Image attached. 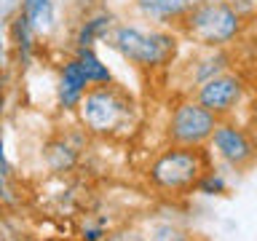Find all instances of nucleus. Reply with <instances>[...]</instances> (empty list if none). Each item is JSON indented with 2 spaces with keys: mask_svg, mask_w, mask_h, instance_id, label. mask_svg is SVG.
Segmentation results:
<instances>
[{
  "mask_svg": "<svg viewBox=\"0 0 257 241\" xmlns=\"http://www.w3.org/2000/svg\"><path fill=\"white\" fill-rule=\"evenodd\" d=\"M110 22H112L110 16H96V19L86 22L83 30H80V35H78V46H91L94 38H99L102 32L110 27Z\"/></svg>",
  "mask_w": 257,
  "mask_h": 241,
  "instance_id": "14",
  "label": "nucleus"
},
{
  "mask_svg": "<svg viewBox=\"0 0 257 241\" xmlns=\"http://www.w3.org/2000/svg\"><path fill=\"white\" fill-rule=\"evenodd\" d=\"M209 166V153L204 148H185V145H174V148L164 150L153 161L150 166V182L158 190L166 193H185L193 190L201 174Z\"/></svg>",
  "mask_w": 257,
  "mask_h": 241,
  "instance_id": "1",
  "label": "nucleus"
},
{
  "mask_svg": "<svg viewBox=\"0 0 257 241\" xmlns=\"http://www.w3.org/2000/svg\"><path fill=\"white\" fill-rule=\"evenodd\" d=\"M145 241H190V238L182 228H177L172 222H153L148 228Z\"/></svg>",
  "mask_w": 257,
  "mask_h": 241,
  "instance_id": "13",
  "label": "nucleus"
},
{
  "mask_svg": "<svg viewBox=\"0 0 257 241\" xmlns=\"http://www.w3.org/2000/svg\"><path fill=\"white\" fill-rule=\"evenodd\" d=\"M0 112H3V83H0Z\"/></svg>",
  "mask_w": 257,
  "mask_h": 241,
  "instance_id": "20",
  "label": "nucleus"
},
{
  "mask_svg": "<svg viewBox=\"0 0 257 241\" xmlns=\"http://www.w3.org/2000/svg\"><path fill=\"white\" fill-rule=\"evenodd\" d=\"M0 174H3V172H0ZM0 196L6 198V188H3V177H0Z\"/></svg>",
  "mask_w": 257,
  "mask_h": 241,
  "instance_id": "19",
  "label": "nucleus"
},
{
  "mask_svg": "<svg viewBox=\"0 0 257 241\" xmlns=\"http://www.w3.org/2000/svg\"><path fill=\"white\" fill-rule=\"evenodd\" d=\"M22 14L30 19V27H38V30L48 27L51 19H54L51 0H24V11Z\"/></svg>",
  "mask_w": 257,
  "mask_h": 241,
  "instance_id": "11",
  "label": "nucleus"
},
{
  "mask_svg": "<svg viewBox=\"0 0 257 241\" xmlns=\"http://www.w3.org/2000/svg\"><path fill=\"white\" fill-rule=\"evenodd\" d=\"M204 0H140V8L156 19H185Z\"/></svg>",
  "mask_w": 257,
  "mask_h": 241,
  "instance_id": "9",
  "label": "nucleus"
},
{
  "mask_svg": "<svg viewBox=\"0 0 257 241\" xmlns=\"http://www.w3.org/2000/svg\"><path fill=\"white\" fill-rule=\"evenodd\" d=\"M104 241H145V236L137 230H118V233H112V236H107Z\"/></svg>",
  "mask_w": 257,
  "mask_h": 241,
  "instance_id": "16",
  "label": "nucleus"
},
{
  "mask_svg": "<svg viewBox=\"0 0 257 241\" xmlns=\"http://www.w3.org/2000/svg\"><path fill=\"white\" fill-rule=\"evenodd\" d=\"M83 238H86V241H102V230H99V228H91V230L83 233Z\"/></svg>",
  "mask_w": 257,
  "mask_h": 241,
  "instance_id": "17",
  "label": "nucleus"
},
{
  "mask_svg": "<svg viewBox=\"0 0 257 241\" xmlns=\"http://www.w3.org/2000/svg\"><path fill=\"white\" fill-rule=\"evenodd\" d=\"M241 96H244V80L238 75H230V72L212 75L198 86V104L206 107L209 112H214L220 120L236 110Z\"/></svg>",
  "mask_w": 257,
  "mask_h": 241,
  "instance_id": "7",
  "label": "nucleus"
},
{
  "mask_svg": "<svg viewBox=\"0 0 257 241\" xmlns=\"http://www.w3.org/2000/svg\"><path fill=\"white\" fill-rule=\"evenodd\" d=\"M196 190L206 193V196H220V193L228 190V185H225V180L214 172V169H206V172L201 174V180L196 182Z\"/></svg>",
  "mask_w": 257,
  "mask_h": 241,
  "instance_id": "15",
  "label": "nucleus"
},
{
  "mask_svg": "<svg viewBox=\"0 0 257 241\" xmlns=\"http://www.w3.org/2000/svg\"><path fill=\"white\" fill-rule=\"evenodd\" d=\"M128 110H132V102L118 88L104 83L91 88L86 96H80V118L96 134H107L112 129L123 126V120L128 118Z\"/></svg>",
  "mask_w": 257,
  "mask_h": 241,
  "instance_id": "3",
  "label": "nucleus"
},
{
  "mask_svg": "<svg viewBox=\"0 0 257 241\" xmlns=\"http://www.w3.org/2000/svg\"><path fill=\"white\" fill-rule=\"evenodd\" d=\"M209 142H212L214 156H220L233 169H246L249 164L257 161V145L252 134L238 124H233V120H217Z\"/></svg>",
  "mask_w": 257,
  "mask_h": 241,
  "instance_id": "6",
  "label": "nucleus"
},
{
  "mask_svg": "<svg viewBox=\"0 0 257 241\" xmlns=\"http://www.w3.org/2000/svg\"><path fill=\"white\" fill-rule=\"evenodd\" d=\"M252 140L257 145V112H254V118H252Z\"/></svg>",
  "mask_w": 257,
  "mask_h": 241,
  "instance_id": "18",
  "label": "nucleus"
},
{
  "mask_svg": "<svg viewBox=\"0 0 257 241\" xmlns=\"http://www.w3.org/2000/svg\"><path fill=\"white\" fill-rule=\"evenodd\" d=\"M11 32H14L16 48H19V56L27 62V59H30V51H32V27H30V19H27V16H24V14L16 16Z\"/></svg>",
  "mask_w": 257,
  "mask_h": 241,
  "instance_id": "12",
  "label": "nucleus"
},
{
  "mask_svg": "<svg viewBox=\"0 0 257 241\" xmlns=\"http://www.w3.org/2000/svg\"><path fill=\"white\" fill-rule=\"evenodd\" d=\"M112 46L118 48L126 59H132L145 67L164 64L174 54V38L161 35V32H142L137 27H118L112 32Z\"/></svg>",
  "mask_w": 257,
  "mask_h": 241,
  "instance_id": "4",
  "label": "nucleus"
},
{
  "mask_svg": "<svg viewBox=\"0 0 257 241\" xmlns=\"http://www.w3.org/2000/svg\"><path fill=\"white\" fill-rule=\"evenodd\" d=\"M78 64H80V70H83L88 83H96V86L110 83V70L96 59V54L88 46H78Z\"/></svg>",
  "mask_w": 257,
  "mask_h": 241,
  "instance_id": "10",
  "label": "nucleus"
},
{
  "mask_svg": "<svg viewBox=\"0 0 257 241\" xmlns=\"http://www.w3.org/2000/svg\"><path fill=\"white\" fill-rule=\"evenodd\" d=\"M86 75L83 70H80L78 59L75 62H67L62 70V83H59V99L64 107H75V104L80 102V96L86 94Z\"/></svg>",
  "mask_w": 257,
  "mask_h": 241,
  "instance_id": "8",
  "label": "nucleus"
},
{
  "mask_svg": "<svg viewBox=\"0 0 257 241\" xmlns=\"http://www.w3.org/2000/svg\"><path fill=\"white\" fill-rule=\"evenodd\" d=\"M182 27L196 43L220 48L236 40V35L241 32V14L228 0H204L185 16Z\"/></svg>",
  "mask_w": 257,
  "mask_h": 241,
  "instance_id": "2",
  "label": "nucleus"
},
{
  "mask_svg": "<svg viewBox=\"0 0 257 241\" xmlns=\"http://www.w3.org/2000/svg\"><path fill=\"white\" fill-rule=\"evenodd\" d=\"M214 112H209L206 107H201L198 102H182L177 104L169 120V137L174 145H185V148H201L209 142L214 126H217Z\"/></svg>",
  "mask_w": 257,
  "mask_h": 241,
  "instance_id": "5",
  "label": "nucleus"
},
{
  "mask_svg": "<svg viewBox=\"0 0 257 241\" xmlns=\"http://www.w3.org/2000/svg\"><path fill=\"white\" fill-rule=\"evenodd\" d=\"M254 3H257V0H254Z\"/></svg>",
  "mask_w": 257,
  "mask_h": 241,
  "instance_id": "22",
  "label": "nucleus"
},
{
  "mask_svg": "<svg viewBox=\"0 0 257 241\" xmlns=\"http://www.w3.org/2000/svg\"><path fill=\"white\" fill-rule=\"evenodd\" d=\"M0 51H3V48H0Z\"/></svg>",
  "mask_w": 257,
  "mask_h": 241,
  "instance_id": "21",
  "label": "nucleus"
}]
</instances>
